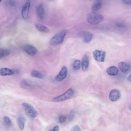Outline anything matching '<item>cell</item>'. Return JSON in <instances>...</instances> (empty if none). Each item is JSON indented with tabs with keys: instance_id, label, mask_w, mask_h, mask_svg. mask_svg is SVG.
<instances>
[{
	"instance_id": "obj_15",
	"label": "cell",
	"mask_w": 131,
	"mask_h": 131,
	"mask_svg": "<svg viewBox=\"0 0 131 131\" xmlns=\"http://www.w3.org/2000/svg\"><path fill=\"white\" fill-rule=\"evenodd\" d=\"M25 122V119L22 115H20L18 117L17 122L19 128L21 130H23L24 128Z\"/></svg>"
},
{
	"instance_id": "obj_9",
	"label": "cell",
	"mask_w": 131,
	"mask_h": 131,
	"mask_svg": "<svg viewBox=\"0 0 131 131\" xmlns=\"http://www.w3.org/2000/svg\"><path fill=\"white\" fill-rule=\"evenodd\" d=\"M120 93L118 90L114 89L112 90L109 95L110 100L113 102L117 101L120 98Z\"/></svg>"
},
{
	"instance_id": "obj_6",
	"label": "cell",
	"mask_w": 131,
	"mask_h": 131,
	"mask_svg": "<svg viewBox=\"0 0 131 131\" xmlns=\"http://www.w3.org/2000/svg\"><path fill=\"white\" fill-rule=\"evenodd\" d=\"M68 74L67 68L65 66H63L59 73L55 78V81L57 82L61 81L67 77Z\"/></svg>"
},
{
	"instance_id": "obj_31",
	"label": "cell",
	"mask_w": 131,
	"mask_h": 131,
	"mask_svg": "<svg viewBox=\"0 0 131 131\" xmlns=\"http://www.w3.org/2000/svg\"><path fill=\"white\" fill-rule=\"evenodd\" d=\"M1 1H2L1 0H0V3L1 2Z\"/></svg>"
},
{
	"instance_id": "obj_22",
	"label": "cell",
	"mask_w": 131,
	"mask_h": 131,
	"mask_svg": "<svg viewBox=\"0 0 131 131\" xmlns=\"http://www.w3.org/2000/svg\"><path fill=\"white\" fill-rule=\"evenodd\" d=\"M102 6V4L101 2H98L95 3L92 7V10L94 11H96L100 8Z\"/></svg>"
},
{
	"instance_id": "obj_11",
	"label": "cell",
	"mask_w": 131,
	"mask_h": 131,
	"mask_svg": "<svg viewBox=\"0 0 131 131\" xmlns=\"http://www.w3.org/2000/svg\"><path fill=\"white\" fill-rule=\"evenodd\" d=\"M15 73V71L14 70L7 68H0V75L2 76L12 75Z\"/></svg>"
},
{
	"instance_id": "obj_4",
	"label": "cell",
	"mask_w": 131,
	"mask_h": 131,
	"mask_svg": "<svg viewBox=\"0 0 131 131\" xmlns=\"http://www.w3.org/2000/svg\"><path fill=\"white\" fill-rule=\"evenodd\" d=\"M22 105L26 114L30 117L34 118L37 116V113L31 105L26 103H23Z\"/></svg>"
},
{
	"instance_id": "obj_14",
	"label": "cell",
	"mask_w": 131,
	"mask_h": 131,
	"mask_svg": "<svg viewBox=\"0 0 131 131\" xmlns=\"http://www.w3.org/2000/svg\"><path fill=\"white\" fill-rule=\"evenodd\" d=\"M106 71L107 74L109 75L113 76L118 74V70L115 66H113L108 68L106 69Z\"/></svg>"
},
{
	"instance_id": "obj_28",
	"label": "cell",
	"mask_w": 131,
	"mask_h": 131,
	"mask_svg": "<svg viewBox=\"0 0 131 131\" xmlns=\"http://www.w3.org/2000/svg\"><path fill=\"white\" fill-rule=\"evenodd\" d=\"M59 129V126H55L51 131H58Z\"/></svg>"
},
{
	"instance_id": "obj_30",
	"label": "cell",
	"mask_w": 131,
	"mask_h": 131,
	"mask_svg": "<svg viewBox=\"0 0 131 131\" xmlns=\"http://www.w3.org/2000/svg\"><path fill=\"white\" fill-rule=\"evenodd\" d=\"M127 79L128 80L130 81H131V75L130 74L129 76L127 78Z\"/></svg>"
},
{
	"instance_id": "obj_5",
	"label": "cell",
	"mask_w": 131,
	"mask_h": 131,
	"mask_svg": "<svg viewBox=\"0 0 131 131\" xmlns=\"http://www.w3.org/2000/svg\"><path fill=\"white\" fill-rule=\"evenodd\" d=\"M93 54L95 60L100 62H104L106 53L105 51L96 50L93 52Z\"/></svg>"
},
{
	"instance_id": "obj_24",
	"label": "cell",
	"mask_w": 131,
	"mask_h": 131,
	"mask_svg": "<svg viewBox=\"0 0 131 131\" xmlns=\"http://www.w3.org/2000/svg\"><path fill=\"white\" fill-rule=\"evenodd\" d=\"M75 117V114L74 111L72 110L69 115L68 119L70 121H71L73 120Z\"/></svg>"
},
{
	"instance_id": "obj_12",
	"label": "cell",
	"mask_w": 131,
	"mask_h": 131,
	"mask_svg": "<svg viewBox=\"0 0 131 131\" xmlns=\"http://www.w3.org/2000/svg\"><path fill=\"white\" fill-rule=\"evenodd\" d=\"M30 3L29 2H27L25 4L22 10V16L24 19L27 18L28 14L29 9Z\"/></svg>"
},
{
	"instance_id": "obj_25",
	"label": "cell",
	"mask_w": 131,
	"mask_h": 131,
	"mask_svg": "<svg viewBox=\"0 0 131 131\" xmlns=\"http://www.w3.org/2000/svg\"><path fill=\"white\" fill-rule=\"evenodd\" d=\"M66 117L64 115L61 116L59 118V122L61 123H63L66 121Z\"/></svg>"
},
{
	"instance_id": "obj_10",
	"label": "cell",
	"mask_w": 131,
	"mask_h": 131,
	"mask_svg": "<svg viewBox=\"0 0 131 131\" xmlns=\"http://www.w3.org/2000/svg\"><path fill=\"white\" fill-rule=\"evenodd\" d=\"M37 16L39 18L42 19L44 16V10L42 4L40 3L37 6L36 9Z\"/></svg>"
},
{
	"instance_id": "obj_27",
	"label": "cell",
	"mask_w": 131,
	"mask_h": 131,
	"mask_svg": "<svg viewBox=\"0 0 131 131\" xmlns=\"http://www.w3.org/2000/svg\"><path fill=\"white\" fill-rule=\"evenodd\" d=\"M123 2L125 4H129L131 3V1L130 0H124Z\"/></svg>"
},
{
	"instance_id": "obj_1",
	"label": "cell",
	"mask_w": 131,
	"mask_h": 131,
	"mask_svg": "<svg viewBox=\"0 0 131 131\" xmlns=\"http://www.w3.org/2000/svg\"><path fill=\"white\" fill-rule=\"evenodd\" d=\"M67 32V30H64L56 34L50 40V44L51 45L56 46L62 43Z\"/></svg>"
},
{
	"instance_id": "obj_17",
	"label": "cell",
	"mask_w": 131,
	"mask_h": 131,
	"mask_svg": "<svg viewBox=\"0 0 131 131\" xmlns=\"http://www.w3.org/2000/svg\"><path fill=\"white\" fill-rule=\"evenodd\" d=\"M35 26L37 29L40 31L43 32H48L50 30L45 26L39 23H36Z\"/></svg>"
},
{
	"instance_id": "obj_2",
	"label": "cell",
	"mask_w": 131,
	"mask_h": 131,
	"mask_svg": "<svg viewBox=\"0 0 131 131\" xmlns=\"http://www.w3.org/2000/svg\"><path fill=\"white\" fill-rule=\"evenodd\" d=\"M74 95V92L72 88H70L62 94L53 98V102H58L67 100L72 98Z\"/></svg>"
},
{
	"instance_id": "obj_7",
	"label": "cell",
	"mask_w": 131,
	"mask_h": 131,
	"mask_svg": "<svg viewBox=\"0 0 131 131\" xmlns=\"http://www.w3.org/2000/svg\"><path fill=\"white\" fill-rule=\"evenodd\" d=\"M23 49L25 52L30 56L35 55L38 51L37 49L35 47L29 44L25 45L23 46Z\"/></svg>"
},
{
	"instance_id": "obj_26",
	"label": "cell",
	"mask_w": 131,
	"mask_h": 131,
	"mask_svg": "<svg viewBox=\"0 0 131 131\" xmlns=\"http://www.w3.org/2000/svg\"><path fill=\"white\" fill-rule=\"evenodd\" d=\"M72 131H81V130L78 126L76 125L73 127Z\"/></svg>"
},
{
	"instance_id": "obj_19",
	"label": "cell",
	"mask_w": 131,
	"mask_h": 131,
	"mask_svg": "<svg viewBox=\"0 0 131 131\" xmlns=\"http://www.w3.org/2000/svg\"><path fill=\"white\" fill-rule=\"evenodd\" d=\"M31 74L32 77L39 79H42L43 77L40 72L36 70H32L31 72Z\"/></svg>"
},
{
	"instance_id": "obj_18",
	"label": "cell",
	"mask_w": 131,
	"mask_h": 131,
	"mask_svg": "<svg viewBox=\"0 0 131 131\" xmlns=\"http://www.w3.org/2000/svg\"><path fill=\"white\" fill-rule=\"evenodd\" d=\"M10 53V50L8 49L0 48V59L8 56Z\"/></svg>"
},
{
	"instance_id": "obj_20",
	"label": "cell",
	"mask_w": 131,
	"mask_h": 131,
	"mask_svg": "<svg viewBox=\"0 0 131 131\" xmlns=\"http://www.w3.org/2000/svg\"><path fill=\"white\" fill-rule=\"evenodd\" d=\"M20 84L21 87L24 89H28L31 86V85L28 82L25 80H22Z\"/></svg>"
},
{
	"instance_id": "obj_29",
	"label": "cell",
	"mask_w": 131,
	"mask_h": 131,
	"mask_svg": "<svg viewBox=\"0 0 131 131\" xmlns=\"http://www.w3.org/2000/svg\"><path fill=\"white\" fill-rule=\"evenodd\" d=\"M117 27H123V25L122 24L119 23H118L117 24Z\"/></svg>"
},
{
	"instance_id": "obj_23",
	"label": "cell",
	"mask_w": 131,
	"mask_h": 131,
	"mask_svg": "<svg viewBox=\"0 0 131 131\" xmlns=\"http://www.w3.org/2000/svg\"><path fill=\"white\" fill-rule=\"evenodd\" d=\"M3 120L6 126L9 127L11 126L12 125V122L8 117L7 116H4L3 117Z\"/></svg>"
},
{
	"instance_id": "obj_3",
	"label": "cell",
	"mask_w": 131,
	"mask_h": 131,
	"mask_svg": "<svg viewBox=\"0 0 131 131\" xmlns=\"http://www.w3.org/2000/svg\"><path fill=\"white\" fill-rule=\"evenodd\" d=\"M103 16L100 14L92 13L88 15L87 20L90 24L96 25L101 23L103 20Z\"/></svg>"
},
{
	"instance_id": "obj_21",
	"label": "cell",
	"mask_w": 131,
	"mask_h": 131,
	"mask_svg": "<svg viewBox=\"0 0 131 131\" xmlns=\"http://www.w3.org/2000/svg\"><path fill=\"white\" fill-rule=\"evenodd\" d=\"M73 67L75 70H78L79 69L80 67V61L79 60H76L74 61L73 64Z\"/></svg>"
},
{
	"instance_id": "obj_16",
	"label": "cell",
	"mask_w": 131,
	"mask_h": 131,
	"mask_svg": "<svg viewBox=\"0 0 131 131\" xmlns=\"http://www.w3.org/2000/svg\"><path fill=\"white\" fill-rule=\"evenodd\" d=\"M118 65L120 70L123 73L127 72L130 68L129 64L124 62H119Z\"/></svg>"
},
{
	"instance_id": "obj_13",
	"label": "cell",
	"mask_w": 131,
	"mask_h": 131,
	"mask_svg": "<svg viewBox=\"0 0 131 131\" xmlns=\"http://www.w3.org/2000/svg\"><path fill=\"white\" fill-rule=\"evenodd\" d=\"M89 64V60L88 57L86 55H85L83 58L81 66L82 70L85 71L87 70Z\"/></svg>"
},
{
	"instance_id": "obj_8",
	"label": "cell",
	"mask_w": 131,
	"mask_h": 131,
	"mask_svg": "<svg viewBox=\"0 0 131 131\" xmlns=\"http://www.w3.org/2000/svg\"><path fill=\"white\" fill-rule=\"evenodd\" d=\"M79 35L84 38L83 41L85 43L89 42L93 37L92 34L88 31L81 32L79 34Z\"/></svg>"
}]
</instances>
